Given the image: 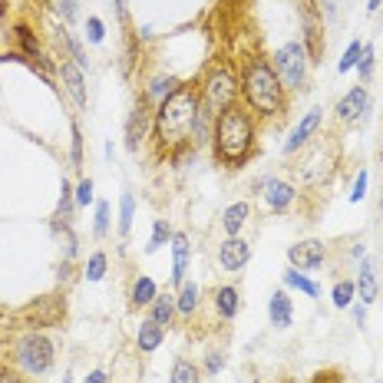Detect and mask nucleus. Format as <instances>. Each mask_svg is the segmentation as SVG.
I'll list each match as a JSON object with an SVG mask.
<instances>
[{
	"instance_id": "nucleus-22",
	"label": "nucleus",
	"mask_w": 383,
	"mask_h": 383,
	"mask_svg": "<svg viewBox=\"0 0 383 383\" xmlns=\"http://www.w3.org/2000/svg\"><path fill=\"white\" fill-rule=\"evenodd\" d=\"M133 218H135V201L129 192H122V199H119V232L122 234L133 228Z\"/></svg>"
},
{
	"instance_id": "nucleus-15",
	"label": "nucleus",
	"mask_w": 383,
	"mask_h": 383,
	"mask_svg": "<svg viewBox=\"0 0 383 383\" xmlns=\"http://www.w3.org/2000/svg\"><path fill=\"white\" fill-rule=\"evenodd\" d=\"M172 254H175V265H172V281L182 284L185 271H188V238L185 234H172Z\"/></svg>"
},
{
	"instance_id": "nucleus-25",
	"label": "nucleus",
	"mask_w": 383,
	"mask_h": 383,
	"mask_svg": "<svg viewBox=\"0 0 383 383\" xmlns=\"http://www.w3.org/2000/svg\"><path fill=\"white\" fill-rule=\"evenodd\" d=\"M155 300V281L152 278H139L133 284V304H152Z\"/></svg>"
},
{
	"instance_id": "nucleus-32",
	"label": "nucleus",
	"mask_w": 383,
	"mask_h": 383,
	"mask_svg": "<svg viewBox=\"0 0 383 383\" xmlns=\"http://www.w3.org/2000/svg\"><path fill=\"white\" fill-rule=\"evenodd\" d=\"M69 208H73V192H69V185L63 182V185H60V205H56V218H60V221H69Z\"/></svg>"
},
{
	"instance_id": "nucleus-5",
	"label": "nucleus",
	"mask_w": 383,
	"mask_h": 383,
	"mask_svg": "<svg viewBox=\"0 0 383 383\" xmlns=\"http://www.w3.org/2000/svg\"><path fill=\"white\" fill-rule=\"evenodd\" d=\"M307 50H304V43H284L281 50L274 53V73H278V80H281L284 89H298L304 83V76H307Z\"/></svg>"
},
{
	"instance_id": "nucleus-43",
	"label": "nucleus",
	"mask_w": 383,
	"mask_h": 383,
	"mask_svg": "<svg viewBox=\"0 0 383 383\" xmlns=\"http://www.w3.org/2000/svg\"><path fill=\"white\" fill-rule=\"evenodd\" d=\"M383 0H366V10H370V14H377V7H380Z\"/></svg>"
},
{
	"instance_id": "nucleus-24",
	"label": "nucleus",
	"mask_w": 383,
	"mask_h": 383,
	"mask_svg": "<svg viewBox=\"0 0 383 383\" xmlns=\"http://www.w3.org/2000/svg\"><path fill=\"white\" fill-rule=\"evenodd\" d=\"M172 307H175V300L168 298H159V294H155V300H152V320H155V324H162V327H166L168 324V317H172Z\"/></svg>"
},
{
	"instance_id": "nucleus-6",
	"label": "nucleus",
	"mask_w": 383,
	"mask_h": 383,
	"mask_svg": "<svg viewBox=\"0 0 383 383\" xmlns=\"http://www.w3.org/2000/svg\"><path fill=\"white\" fill-rule=\"evenodd\" d=\"M17 360L27 373H47L53 364V344L40 333H27L17 347Z\"/></svg>"
},
{
	"instance_id": "nucleus-38",
	"label": "nucleus",
	"mask_w": 383,
	"mask_h": 383,
	"mask_svg": "<svg viewBox=\"0 0 383 383\" xmlns=\"http://www.w3.org/2000/svg\"><path fill=\"white\" fill-rule=\"evenodd\" d=\"M366 195V172L357 175V182H353V192H350V201H360Z\"/></svg>"
},
{
	"instance_id": "nucleus-3",
	"label": "nucleus",
	"mask_w": 383,
	"mask_h": 383,
	"mask_svg": "<svg viewBox=\"0 0 383 383\" xmlns=\"http://www.w3.org/2000/svg\"><path fill=\"white\" fill-rule=\"evenodd\" d=\"M245 96L251 109H258L261 116H274L284 109V86L271 63H251L245 73Z\"/></svg>"
},
{
	"instance_id": "nucleus-33",
	"label": "nucleus",
	"mask_w": 383,
	"mask_h": 383,
	"mask_svg": "<svg viewBox=\"0 0 383 383\" xmlns=\"http://www.w3.org/2000/svg\"><path fill=\"white\" fill-rule=\"evenodd\" d=\"M353 294H357V287L350 281H340L333 287V304H337V307H347L350 300H353Z\"/></svg>"
},
{
	"instance_id": "nucleus-34",
	"label": "nucleus",
	"mask_w": 383,
	"mask_h": 383,
	"mask_svg": "<svg viewBox=\"0 0 383 383\" xmlns=\"http://www.w3.org/2000/svg\"><path fill=\"white\" fill-rule=\"evenodd\" d=\"M106 228H109V205H106V201H100V205H96V234H106Z\"/></svg>"
},
{
	"instance_id": "nucleus-35",
	"label": "nucleus",
	"mask_w": 383,
	"mask_h": 383,
	"mask_svg": "<svg viewBox=\"0 0 383 383\" xmlns=\"http://www.w3.org/2000/svg\"><path fill=\"white\" fill-rule=\"evenodd\" d=\"M357 69H360V76H370L373 73V47H364V53H360V63H357Z\"/></svg>"
},
{
	"instance_id": "nucleus-18",
	"label": "nucleus",
	"mask_w": 383,
	"mask_h": 383,
	"mask_svg": "<svg viewBox=\"0 0 383 383\" xmlns=\"http://www.w3.org/2000/svg\"><path fill=\"white\" fill-rule=\"evenodd\" d=\"M162 337H166V327L155 324L152 317L139 324V350H155L159 344H162Z\"/></svg>"
},
{
	"instance_id": "nucleus-30",
	"label": "nucleus",
	"mask_w": 383,
	"mask_h": 383,
	"mask_svg": "<svg viewBox=\"0 0 383 383\" xmlns=\"http://www.w3.org/2000/svg\"><path fill=\"white\" fill-rule=\"evenodd\" d=\"M360 53H364V43H360V40H353V43H350L347 50H344V60H340V73H347L350 67H357V63H360Z\"/></svg>"
},
{
	"instance_id": "nucleus-12",
	"label": "nucleus",
	"mask_w": 383,
	"mask_h": 383,
	"mask_svg": "<svg viewBox=\"0 0 383 383\" xmlns=\"http://www.w3.org/2000/svg\"><path fill=\"white\" fill-rule=\"evenodd\" d=\"M146 129H149V109H146V100H139L133 109V116H129V122H126V146H129V152L139 149Z\"/></svg>"
},
{
	"instance_id": "nucleus-19",
	"label": "nucleus",
	"mask_w": 383,
	"mask_h": 383,
	"mask_svg": "<svg viewBox=\"0 0 383 383\" xmlns=\"http://www.w3.org/2000/svg\"><path fill=\"white\" fill-rule=\"evenodd\" d=\"M245 221H248V201H234L232 208H225V215H221V225H225V232L232 238L241 232Z\"/></svg>"
},
{
	"instance_id": "nucleus-36",
	"label": "nucleus",
	"mask_w": 383,
	"mask_h": 383,
	"mask_svg": "<svg viewBox=\"0 0 383 383\" xmlns=\"http://www.w3.org/2000/svg\"><path fill=\"white\" fill-rule=\"evenodd\" d=\"M76 201H80V205H89V201H93V182H89V179H83V182L76 185Z\"/></svg>"
},
{
	"instance_id": "nucleus-21",
	"label": "nucleus",
	"mask_w": 383,
	"mask_h": 383,
	"mask_svg": "<svg viewBox=\"0 0 383 383\" xmlns=\"http://www.w3.org/2000/svg\"><path fill=\"white\" fill-rule=\"evenodd\" d=\"M215 307L221 317H234V311H238V291H234V287H218Z\"/></svg>"
},
{
	"instance_id": "nucleus-1",
	"label": "nucleus",
	"mask_w": 383,
	"mask_h": 383,
	"mask_svg": "<svg viewBox=\"0 0 383 383\" xmlns=\"http://www.w3.org/2000/svg\"><path fill=\"white\" fill-rule=\"evenodd\" d=\"M195 119H199V96L188 86H179L168 100H162L159 113H155V129H159L162 146L179 149L185 142H192L188 135L195 129Z\"/></svg>"
},
{
	"instance_id": "nucleus-39",
	"label": "nucleus",
	"mask_w": 383,
	"mask_h": 383,
	"mask_svg": "<svg viewBox=\"0 0 383 383\" xmlns=\"http://www.w3.org/2000/svg\"><path fill=\"white\" fill-rule=\"evenodd\" d=\"M86 27H89V40H93V43H100V40H102V20L100 17H89V20H86Z\"/></svg>"
},
{
	"instance_id": "nucleus-40",
	"label": "nucleus",
	"mask_w": 383,
	"mask_h": 383,
	"mask_svg": "<svg viewBox=\"0 0 383 383\" xmlns=\"http://www.w3.org/2000/svg\"><path fill=\"white\" fill-rule=\"evenodd\" d=\"M56 3H60L63 17H67V20H76V0H56Z\"/></svg>"
},
{
	"instance_id": "nucleus-31",
	"label": "nucleus",
	"mask_w": 383,
	"mask_h": 383,
	"mask_svg": "<svg viewBox=\"0 0 383 383\" xmlns=\"http://www.w3.org/2000/svg\"><path fill=\"white\" fill-rule=\"evenodd\" d=\"M102 274H106V254L96 251V254L89 258V265H86V278H89V281H100Z\"/></svg>"
},
{
	"instance_id": "nucleus-42",
	"label": "nucleus",
	"mask_w": 383,
	"mask_h": 383,
	"mask_svg": "<svg viewBox=\"0 0 383 383\" xmlns=\"http://www.w3.org/2000/svg\"><path fill=\"white\" fill-rule=\"evenodd\" d=\"M83 383H106V373H102V370H93V373H89Z\"/></svg>"
},
{
	"instance_id": "nucleus-44",
	"label": "nucleus",
	"mask_w": 383,
	"mask_h": 383,
	"mask_svg": "<svg viewBox=\"0 0 383 383\" xmlns=\"http://www.w3.org/2000/svg\"><path fill=\"white\" fill-rule=\"evenodd\" d=\"M380 159H383V152H380Z\"/></svg>"
},
{
	"instance_id": "nucleus-2",
	"label": "nucleus",
	"mask_w": 383,
	"mask_h": 383,
	"mask_svg": "<svg viewBox=\"0 0 383 383\" xmlns=\"http://www.w3.org/2000/svg\"><path fill=\"white\" fill-rule=\"evenodd\" d=\"M251 142H254L251 116L241 106H228L215 119V155H221V162L228 166H238L251 152Z\"/></svg>"
},
{
	"instance_id": "nucleus-20",
	"label": "nucleus",
	"mask_w": 383,
	"mask_h": 383,
	"mask_svg": "<svg viewBox=\"0 0 383 383\" xmlns=\"http://www.w3.org/2000/svg\"><path fill=\"white\" fill-rule=\"evenodd\" d=\"M377 291H380L377 271H373L370 261H364V267H360V300H364V304H373V300H377Z\"/></svg>"
},
{
	"instance_id": "nucleus-14",
	"label": "nucleus",
	"mask_w": 383,
	"mask_h": 383,
	"mask_svg": "<svg viewBox=\"0 0 383 383\" xmlns=\"http://www.w3.org/2000/svg\"><path fill=\"white\" fill-rule=\"evenodd\" d=\"M265 199L274 212H284V208L294 201V188L287 182H281V179H271V182L265 185Z\"/></svg>"
},
{
	"instance_id": "nucleus-8",
	"label": "nucleus",
	"mask_w": 383,
	"mask_h": 383,
	"mask_svg": "<svg viewBox=\"0 0 383 383\" xmlns=\"http://www.w3.org/2000/svg\"><path fill=\"white\" fill-rule=\"evenodd\" d=\"M63 298H56V294H50V298H40L36 304H30L27 311H23V317L34 324V327H50V324H60L63 320Z\"/></svg>"
},
{
	"instance_id": "nucleus-13",
	"label": "nucleus",
	"mask_w": 383,
	"mask_h": 383,
	"mask_svg": "<svg viewBox=\"0 0 383 383\" xmlns=\"http://www.w3.org/2000/svg\"><path fill=\"white\" fill-rule=\"evenodd\" d=\"M317 126H320V109H311V113L298 122V129L291 133V139L284 142V152H287V155H291V152H298L300 146H304V142L317 133Z\"/></svg>"
},
{
	"instance_id": "nucleus-28",
	"label": "nucleus",
	"mask_w": 383,
	"mask_h": 383,
	"mask_svg": "<svg viewBox=\"0 0 383 383\" xmlns=\"http://www.w3.org/2000/svg\"><path fill=\"white\" fill-rule=\"evenodd\" d=\"M172 383H199V366L188 364V360H179L172 366Z\"/></svg>"
},
{
	"instance_id": "nucleus-16",
	"label": "nucleus",
	"mask_w": 383,
	"mask_h": 383,
	"mask_svg": "<svg viewBox=\"0 0 383 383\" xmlns=\"http://www.w3.org/2000/svg\"><path fill=\"white\" fill-rule=\"evenodd\" d=\"M267 314H271V324L287 327V324H291V298H287L284 291H274L271 300H267Z\"/></svg>"
},
{
	"instance_id": "nucleus-11",
	"label": "nucleus",
	"mask_w": 383,
	"mask_h": 383,
	"mask_svg": "<svg viewBox=\"0 0 383 383\" xmlns=\"http://www.w3.org/2000/svg\"><path fill=\"white\" fill-rule=\"evenodd\" d=\"M251 258V248L245 238H228L221 248H218V265L225 267V271H238V267H245Z\"/></svg>"
},
{
	"instance_id": "nucleus-9",
	"label": "nucleus",
	"mask_w": 383,
	"mask_h": 383,
	"mask_svg": "<svg viewBox=\"0 0 383 383\" xmlns=\"http://www.w3.org/2000/svg\"><path fill=\"white\" fill-rule=\"evenodd\" d=\"M366 113H370V96H366L364 86H353L347 96L337 102V119H340V122H350V126L360 122Z\"/></svg>"
},
{
	"instance_id": "nucleus-4",
	"label": "nucleus",
	"mask_w": 383,
	"mask_h": 383,
	"mask_svg": "<svg viewBox=\"0 0 383 383\" xmlns=\"http://www.w3.org/2000/svg\"><path fill=\"white\" fill-rule=\"evenodd\" d=\"M234 93H238V86H234L232 73L228 69H215L208 76V83H205V96L199 102V113L208 119H218L228 106H234Z\"/></svg>"
},
{
	"instance_id": "nucleus-29",
	"label": "nucleus",
	"mask_w": 383,
	"mask_h": 383,
	"mask_svg": "<svg viewBox=\"0 0 383 383\" xmlns=\"http://www.w3.org/2000/svg\"><path fill=\"white\" fill-rule=\"evenodd\" d=\"M168 238H172L168 225L162 221V218H155V225H152V238H149V245H146V248H149V251H159L168 241Z\"/></svg>"
},
{
	"instance_id": "nucleus-7",
	"label": "nucleus",
	"mask_w": 383,
	"mask_h": 383,
	"mask_svg": "<svg viewBox=\"0 0 383 383\" xmlns=\"http://www.w3.org/2000/svg\"><path fill=\"white\" fill-rule=\"evenodd\" d=\"M300 20H304V50L311 56V63H317V60L324 56V40H320L324 23H320V17H317L311 0H300Z\"/></svg>"
},
{
	"instance_id": "nucleus-26",
	"label": "nucleus",
	"mask_w": 383,
	"mask_h": 383,
	"mask_svg": "<svg viewBox=\"0 0 383 383\" xmlns=\"http://www.w3.org/2000/svg\"><path fill=\"white\" fill-rule=\"evenodd\" d=\"M175 89H179V80H175V76H159V80H152L149 96H155V100H168Z\"/></svg>"
},
{
	"instance_id": "nucleus-23",
	"label": "nucleus",
	"mask_w": 383,
	"mask_h": 383,
	"mask_svg": "<svg viewBox=\"0 0 383 383\" xmlns=\"http://www.w3.org/2000/svg\"><path fill=\"white\" fill-rule=\"evenodd\" d=\"M195 304H199V287H195V284H188V281H182V291H179L175 307H179L182 314H192V311H195Z\"/></svg>"
},
{
	"instance_id": "nucleus-37",
	"label": "nucleus",
	"mask_w": 383,
	"mask_h": 383,
	"mask_svg": "<svg viewBox=\"0 0 383 383\" xmlns=\"http://www.w3.org/2000/svg\"><path fill=\"white\" fill-rule=\"evenodd\" d=\"M80 162H83V135L73 126V166H80Z\"/></svg>"
},
{
	"instance_id": "nucleus-41",
	"label": "nucleus",
	"mask_w": 383,
	"mask_h": 383,
	"mask_svg": "<svg viewBox=\"0 0 383 383\" xmlns=\"http://www.w3.org/2000/svg\"><path fill=\"white\" fill-rule=\"evenodd\" d=\"M208 373H218V370H221V366H225V357H221V353H208Z\"/></svg>"
},
{
	"instance_id": "nucleus-10",
	"label": "nucleus",
	"mask_w": 383,
	"mask_h": 383,
	"mask_svg": "<svg viewBox=\"0 0 383 383\" xmlns=\"http://www.w3.org/2000/svg\"><path fill=\"white\" fill-rule=\"evenodd\" d=\"M324 245L320 241H300V245H291V251H287V258H291V265L300 267V271H314V267L324 265Z\"/></svg>"
},
{
	"instance_id": "nucleus-27",
	"label": "nucleus",
	"mask_w": 383,
	"mask_h": 383,
	"mask_svg": "<svg viewBox=\"0 0 383 383\" xmlns=\"http://www.w3.org/2000/svg\"><path fill=\"white\" fill-rule=\"evenodd\" d=\"M284 284H291V287H298V291H304L307 298H317L320 294V287H317L311 278H304V274H298V271H287L284 274Z\"/></svg>"
},
{
	"instance_id": "nucleus-17",
	"label": "nucleus",
	"mask_w": 383,
	"mask_h": 383,
	"mask_svg": "<svg viewBox=\"0 0 383 383\" xmlns=\"http://www.w3.org/2000/svg\"><path fill=\"white\" fill-rule=\"evenodd\" d=\"M60 73H63V80H67V89L73 93V100L80 102V106H86V86H83V73H80V67H76V63H63Z\"/></svg>"
}]
</instances>
